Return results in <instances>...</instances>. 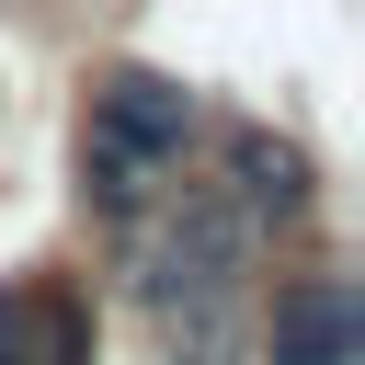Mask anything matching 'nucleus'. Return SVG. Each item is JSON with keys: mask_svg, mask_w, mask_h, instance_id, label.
<instances>
[{"mask_svg": "<svg viewBox=\"0 0 365 365\" xmlns=\"http://www.w3.org/2000/svg\"><path fill=\"white\" fill-rule=\"evenodd\" d=\"M182 148H194V91L160 80V68H114L80 114V194L91 217H148L171 182H182Z\"/></svg>", "mask_w": 365, "mask_h": 365, "instance_id": "2", "label": "nucleus"}, {"mask_svg": "<svg viewBox=\"0 0 365 365\" xmlns=\"http://www.w3.org/2000/svg\"><path fill=\"white\" fill-rule=\"evenodd\" d=\"M251 251H262V228H251L217 182H171V194L148 205V228H137V297L160 308V331H171L182 354L217 365L228 308H240V285H251Z\"/></svg>", "mask_w": 365, "mask_h": 365, "instance_id": "1", "label": "nucleus"}, {"mask_svg": "<svg viewBox=\"0 0 365 365\" xmlns=\"http://www.w3.org/2000/svg\"><path fill=\"white\" fill-rule=\"evenodd\" d=\"M262 365H354V285H342V274H297V285H274Z\"/></svg>", "mask_w": 365, "mask_h": 365, "instance_id": "3", "label": "nucleus"}, {"mask_svg": "<svg viewBox=\"0 0 365 365\" xmlns=\"http://www.w3.org/2000/svg\"><path fill=\"white\" fill-rule=\"evenodd\" d=\"M251 228H285L297 205H308V148L297 137H274V125H240L228 137V182H217Z\"/></svg>", "mask_w": 365, "mask_h": 365, "instance_id": "4", "label": "nucleus"}]
</instances>
